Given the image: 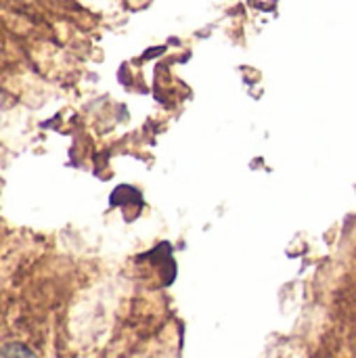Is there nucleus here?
I'll list each match as a JSON object with an SVG mask.
<instances>
[{
  "label": "nucleus",
  "mask_w": 356,
  "mask_h": 358,
  "mask_svg": "<svg viewBox=\"0 0 356 358\" xmlns=\"http://www.w3.org/2000/svg\"><path fill=\"white\" fill-rule=\"evenodd\" d=\"M0 358H36L23 344H6L0 348Z\"/></svg>",
  "instance_id": "nucleus-1"
}]
</instances>
